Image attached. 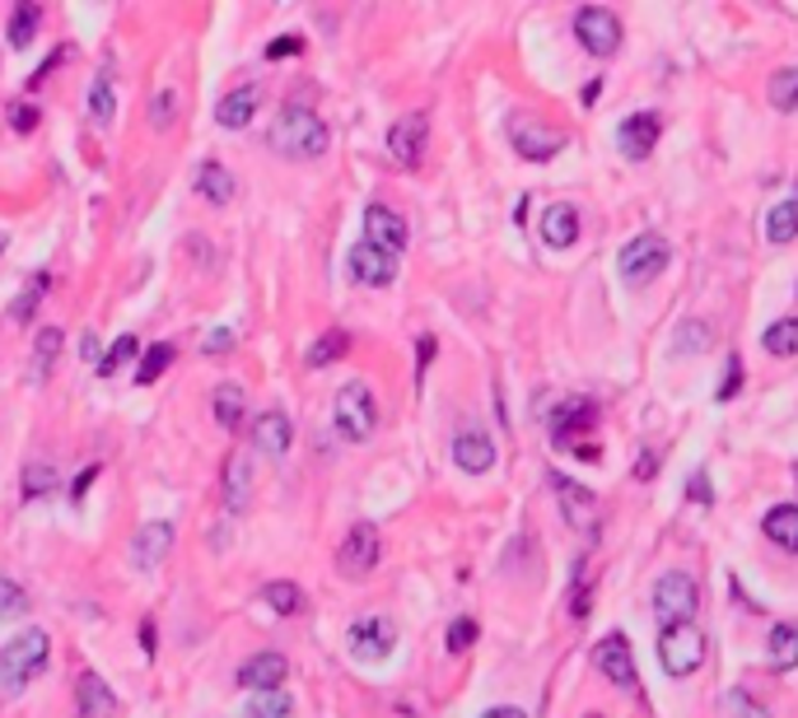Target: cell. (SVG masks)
Here are the masks:
<instances>
[{
	"label": "cell",
	"instance_id": "cell-1",
	"mask_svg": "<svg viewBox=\"0 0 798 718\" xmlns=\"http://www.w3.org/2000/svg\"><path fill=\"white\" fill-rule=\"evenodd\" d=\"M271 150L281 154V160H322L327 145H332V131H327V121L308 108H281L271 121Z\"/></svg>",
	"mask_w": 798,
	"mask_h": 718
},
{
	"label": "cell",
	"instance_id": "cell-2",
	"mask_svg": "<svg viewBox=\"0 0 798 718\" xmlns=\"http://www.w3.org/2000/svg\"><path fill=\"white\" fill-rule=\"evenodd\" d=\"M332 425L345 444H369L374 439V425H378V401L369 392V382L351 378L345 388L337 392L332 401Z\"/></svg>",
	"mask_w": 798,
	"mask_h": 718
},
{
	"label": "cell",
	"instance_id": "cell-3",
	"mask_svg": "<svg viewBox=\"0 0 798 718\" xmlns=\"http://www.w3.org/2000/svg\"><path fill=\"white\" fill-rule=\"evenodd\" d=\"M47 658H51L47 629H24V635H14L5 649H0V686L5 691L28 686V681L47 668Z\"/></svg>",
	"mask_w": 798,
	"mask_h": 718
},
{
	"label": "cell",
	"instance_id": "cell-4",
	"mask_svg": "<svg viewBox=\"0 0 798 718\" xmlns=\"http://www.w3.org/2000/svg\"><path fill=\"white\" fill-rule=\"evenodd\" d=\"M672 261V248H668V238L664 234H635L626 248H621V257H617V271H621V280L626 285H649L654 275H664V267Z\"/></svg>",
	"mask_w": 798,
	"mask_h": 718
},
{
	"label": "cell",
	"instance_id": "cell-5",
	"mask_svg": "<svg viewBox=\"0 0 798 718\" xmlns=\"http://www.w3.org/2000/svg\"><path fill=\"white\" fill-rule=\"evenodd\" d=\"M378 560H384V537H378L374 522H355V528L341 537V546H337V574H341V579H351V584H360V579H369V574L378 569Z\"/></svg>",
	"mask_w": 798,
	"mask_h": 718
},
{
	"label": "cell",
	"instance_id": "cell-6",
	"mask_svg": "<svg viewBox=\"0 0 798 718\" xmlns=\"http://www.w3.org/2000/svg\"><path fill=\"white\" fill-rule=\"evenodd\" d=\"M658 662H664L668 676H691L705 662V635L696 629V621L682 625H664L658 635Z\"/></svg>",
	"mask_w": 798,
	"mask_h": 718
},
{
	"label": "cell",
	"instance_id": "cell-7",
	"mask_svg": "<svg viewBox=\"0 0 798 718\" xmlns=\"http://www.w3.org/2000/svg\"><path fill=\"white\" fill-rule=\"evenodd\" d=\"M598 425V407L594 401H565V407L551 415V439H556V448L575 452V458L584 462H598V444H584L579 434H588Z\"/></svg>",
	"mask_w": 798,
	"mask_h": 718
},
{
	"label": "cell",
	"instance_id": "cell-8",
	"mask_svg": "<svg viewBox=\"0 0 798 718\" xmlns=\"http://www.w3.org/2000/svg\"><path fill=\"white\" fill-rule=\"evenodd\" d=\"M509 145L524 154V160L547 164L551 154L565 150V131L551 127V121H542V117H532V113H514L509 117Z\"/></svg>",
	"mask_w": 798,
	"mask_h": 718
},
{
	"label": "cell",
	"instance_id": "cell-9",
	"mask_svg": "<svg viewBox=\"0 0 798 718\" xmlns=\"http://www.w3.org/2000/svg\"><path fill=\"white\" fill-rule=\"evenodd\" d=\"M696 607H701V588H696V579H691V574L672 569V574H664V579L654 584V616L664 621V625L691 621V616H696Z\"/></svg>",
	"mask_w": 798,
	"mask_h": 718
},
{
	"label": "cell",
	"instance_id": "cell-10",
	"mask_svg": "<svg viewBox=\"0 0 798 718\" xmlns=\"http://www.w3.org/2000/svg\"><path fill=\"white\" fill-rule=\"evenodd\" d=\"M425 145H430V117L425 113H407L392 121L388 131V160L397 168H415L425 160Z\"/></svg>",
	"mask_w": 798,
	"mask_h": 718
},
{
	"label": "cell",
	"instance_id": "cell-11",
	"mask_svg": "<svg viewBox=\"0 0 798 718\" xmlns=\"http://www.w3.org/2000/svg\"><path fill=\"white\" fill-rule=\"evenodd\" d=\"M575 38H579L584 51H594V57H612V51L621 47V20L602 5H584L575 14Z\"/></svg>",
	"mask_w": 798,
	"mask_h": 718
},
{
	"label": "cell",
	"instance_id": "cell-12",
	"mask_svg": "<svg viewBox=\"0 0 798 718\" xmlns=\"http://www.w3.org/2000/svg\"><path fill=\"white\" fill-rule=\"evenodd\" d=\"M407 238H411V229H407V220L397 215L392 205H369L364 210V243L369 248H378V252H388V257H402L407 252Z\"/></svg>",
	"mask_w": 798,
	"mask_h": 718
},
{
	"label": "cell",
	"instance_id": "cell-13",
	"mask_svg": "<svg viewBox=\"0 0 798 718\" xmlns=\"http://www.w3.org/2000/svg\"><path fill=\"white\" fill-rule=\"evenodd\" d=\"M397 644V625L388 616H360L351 625V654L360 662H384Z\"/></svg>",
	"mask_w": 798,
	"mask_h": 718
},
{
	"label": "cell",
	"instance_id": "cell-14",
	"mask_svg": "<svg viewBox=\"0 0 798 718\" xmlns=\"http://www.w3.org/2000/svg\"><path fill=\"white\" fill-rule=\"evenodd\" d=\"M285 676H290V658L275 654V649H267V654H253V658L238 668V686H248L253 695H262V691H281Z\"/></svg>",
	"mask_w": 798,
	"mask_h": 718
},
{
	"label": "cell",
	"instance_id": "cell-15",
	"mask_svg": "<svg viewBox=\"0 0 798 718\" xmlns=\"http://www.w3.org/2000/svg\"><path fill=\"white\" fill-rule=\"evenodd\" d=\"M594 668H598L607 681H612V686L631 691V686H635V654H631V639H626V635L602 639L598 649H594Z\"/></svg>",
	"mask_w": 798,
	"mask_h": 718
},
{
	"label": "cell",
	"instance_id": "cell-16",
	"mask_svg": "<svg viewBox=\"0 0 798 718\" xmlns=\"http://www.w3.org/2000/svg\"><path fill=\"white\" fill-rule=\"evenodd\" d=\"M173 551V522L168 518H154V522H141L131 537V565L136 569H154L160 560H168Z\"/></svg>",
	"mask_w": 798,
	"mask_h": 718
},
{
	"label": "cell",
	"instance_id": "cell-17",
	"mask_svg": "<svg viewBox=\"0 0 798 718\" xmlns=\"http://www.w3.org/2000/svg\"><path fill=\"white\" fill-rule=\"evenodd\" d=\"M658 131H664L658 113H631L617 127V145H621V154H626V160H649L654 145H658Z\"/></svg>",
	"mask_w": 798,
	"mask_h": 718
},
{
	"label": "cell",
	"instance_id": "cell-18",
	"mask_svg": "<svg viewBox=\"0 0 798 718\" xmlns=\"http://www.w3.org/2000/svg\"><path fill=\"white\" fill-rule=\"evenodd\" d=\"M290 444H294V425H290L285 411H262V415L253 420V448L262 452V458L281 462L285 452H290Z\"/></svg>",
	"mask_w": 798,
	"mask_h": 718
},
{
	"label": "cell",
	"instance_id": "cell-19",
	"mask_svg": "<svg viewBox=\"0 0 798 718\" xmlns=\"http://www.w3.org/2000/svg\"><path fill=\"white\" fill-rule=\"evenodd\" d=\"M345 267H351V275L360 280V285H369V290H384V285H392V280H397V257L369 248V243H355L351 257H345Z\"/></svg>",
	"mask_w": 798,
	"mask_h": 718
},
{
	"label": "cell",
	"instance_id": "cell-20",
	"mask_svg": "<svg viewBox=\"0 0 798 718\" xmlns=\"http://www.w3.org/2000/svg\"><path fill=\"white\" fill-rule=\"evenodd\" d=\"M551 485H556V499H561V514H565L570 528H588V532H594V522H598V495H594V490L575 485L570 476H551Z\"/></svg>",
	"mask_w": 798,
	"mask_h": 718
},
{
	"label": "cell",
	"instance_id": "cell-21",
	"mask_svg": "<svg viewBox=\"0 0 798 718\" xmlns=\"http://www.w3.org/2000/svg\"><path fill=\"white\" fill-rule=\"evenodd\" d=\"M542 243H547V248H556V252H565V248H575V243H579V210L570 201H551L542 210Z\"/></svg>",
	"mask_w": 798,
	"mask_h": 718
},
{
	"label": "cell",
	"instance_id": "cell-22",
	"mask_svg": "<svg viewBox=\"0 0 798 718\" xmlns=\"http://www.w3.org/2000/svg\"><path fill=\"white\" fill-rule=\"evenodd\" d=\"M257 113H262V90H257V84H238L234 94H224V98H220L215 121H220L224 131H243Z\"/></svg>",
	"mask_w": 798,
	"mask_h": 718
},
{
	"label": "cell",
	"instance_id": "cell-23",
	"mask_svg": "<svg viewBox=\"0 0 798 718\" xmlns=\"http://www.w3.org/2000/svg\"><path fill=\"white\" fill-rule=\"evenodd\" d=\"M220 495H224V509L230 514H243L253 504V462H248V452H230Z\"/></svg>",
	"mask_w": 798,
	"mask_h": 718
},
{
	"label": "cell",
	"instance_id": "cell-24",
	"mask_svg": "<svg viewBox=\"0 0 798 718\" xmlns=\"http://www.w3.org/2000/svg\"><path fill=\"white\" fill-rule=\"evenodd\" d=\"M454 462L467 471V476H485V471L495 467V444H491V434L462 429L458 439H454Z\"/></svg>",
	"mask_w": 798,
	"mask_h": 718
},
{
	"label": "cell",
	"instance_id": "cell-25",
	"mask_svg": "<svg viewBox=\"0 0 798 718\" xmlns=\"http://www.w3.org/2000/svg\"><path fill=\"white\" fill-rule=\"evenodd\" d=\"M75 709H80V718H113L117 714V695H113V686L98 672H80V681H75Z\"/></svg>",
	"mask_w": 798,
	"mask_h": 718
},
{
	"label": "cell",
	"instance_id": "cell-26",
	"mask_svg": "<svg viewBox=\"0 0 798 718\" xmlns=\"http://www.w3.org/2000/svg\"><path fill=\"white\" fill-rule=\"evenodd\" d=\"M197 197L211 201V205H230L234 201V173L224 164H215V160H206L197 168Z\"/></svg>",
	"mask_w": 798,
	"mask_h": 718
},
{
	"label": "cell",
	"instance_id": "cell-27",
	"mask_svg": "<svg viewBox=\"0 0 798 718\" xmlns=\"http://www.w3.org/2000/svg\"><path fill=\"white\" fill-rule=\"evenodd\" d=\"M211 411H215V425L234 434L243 425V415H248V397H243L238 382H220L211 392Z\"/></svg>",
	"mask_w": 798,
	"mask_h": 718
},
{
	"label": "cell",
	"instance_id": "cell-28",
	"mask_svg": "<svg viewBox=\"0 0 798 718\" xmlns=\"http://www.w3.org/2000/svg\"><path fill=\"white\" fill-rule=\"evenodd\" d=\"M766 537L775 541V546L798 551V504H775V509L766 514Z\"/></svg>",
	"mask_w": 798,
	"mask_h": 718
},
{
	"label": "cell",
	"instance_id": "cell-29",
	"mask_svg": "<svg viewBox=\"0 0 798 718\" xmlns=\"http://www.w3.org/2000/svg\"><path fill=\"white\" fill-rule=\"evenodd\" d=\"M113 113H117V94H113V75L108 70H98L94 75V84H90V121L103 131V127H113Z\"/></svg>",
	"mask_w": 798,
	"mask_h": 718
},
{
	"label": "cell",
	"instance_id": "cell-30",
	"mask_svg": "<svg viewBox=\"0 0 798 718\" xmlns=\"http://www.w3.org/2000/svg\"><path fill=\"white\" fill-rule=\"evenodd\" d=\"M345 350H351V337H345V331H322V337L308 345L304 364H308V369H327V364H337Z\"/></svg>",
	"mask_w": 798,
	"mask_h": 718
},
{
	"label": "cell",
	"instance_id": "cell-31",
	"mask_svg": "<svg viewBox=\"0 0 798 718\" xmlns=\"http://www.w3.org/2000/svg\"><path fill=\"white\" fill-rule=\"evenodd\" d=\"M262 602L275 611V616H300V611H304V588H300V584L275 579V584H267V588H262Z\"/></svg>",
	"mask_w": 798,
	"mask_h": 718
},
{
	"label": "cell",
	"instance_id": "cell-32",
	"mask_svg": "<svg viewBox=\"0 0 798 718\" xmlns=\"http://www.w3.org/2000/svg\"><path fill=\"white\" fill-rule=\"evenodd\" d=\"M61 337H66L61 327H43L38 341H33V378H38V382L51 374V364H57V355H61Z\"/></svg>",
	"mask_w": 798,
	"mask_h": 718
},
{
	"label": "cell",
	"instance_id": "cell-33",
	"mask_svg": "<svg viewBox=\"0 0 798 718\" xmlns=\"http://www.w3.org/2000/svg\"><path fill=\"white\" fill-rule=\"evenodd\" d=\"M771 668L775 672H794L798 668V629L794 625H775L771 629Z\"/></svg>",
	"mask_w": 798,
	"mask_h": 718
},
{
	"label": "cell",
	"instance_id": "cell-34",
	"mask_svg": "<svg viewBox=\"0 0 798 718\" xmlns=\"http://www.w3.org/2000/svg\"><path fill=\"white\" fill-rule=\"evenodd\" d=\"M766 94H771V108H779V113H798V66L775 70Z\"/></svg>",
	"mask_w": 798,
	"mask_h": 718
},
{
	"label": "cell",
	"instance_id": "cell-35",
	"mask_svg": "<svg viewBox=\"0 0 798 718\" xmlns=\"http://www.w3.org/2000/svg\"><path fill=\"white\" fill-rule=\"evenodd\" d=\"M761 345H766V355H779V360L798 355V318H779L775 327H766Z\"/></svg>",
	"mask_w": 798,
	"mask_h": 718
},
{
	"label": "cell",
	"instance_id": "cell-36",
	"mask_svg": "<svg viewBox=\"0 0 798 718\" xmlns=\"http://www.w3.org/2000/svg\"><path fill=\"white\" fill-rule=\"evenodd\" d=\"M178 360V350H173L168 341H160V345H150L145 355H141V369H136V382H141V388H150L154 378H164L168 374V364Z\"/></svg>",
	"mask_w": 798,
	"mask_h": 718
},
{
	"label": "cell",
	"instance_id": "cell-37",
	"mask_svg": "<svg viewBox=\"0 0 798 718\" xmlns=\"http://www.w3.org/2000/svg\"><path fill=\"white\" fill-rule=\"evenodd\" d=\"M766 238L771 243H794L798 238V201H779L766 215Z\"/></svg>",
	"mask_w": 798,
	"mask_h": 718
},
{
	"label": "cell",
	"instance_id": "cell-38",
	"mask_svg": "<svg viewBox=\"0 0 798 718\" xmlns=\"http://www.w3.org/2000/svg\"><path fill=\"white\" fill-rule=\"evenodd\" d=\"M38 24H43V14H38V5H14V20H10V47H28L33 38H38Z\"/></svg>",
	"mask_w": 798,
	"mask_h": 718
},
{
	"label": "cell",
	"instance_id": "cell-39",
	"mask_svg": "<svg viewBox=\"0 0 798 718\" xmlns=\"http://www.w3.org/2000/svg\"><path fill=\"white\" fill-rule=\"evenodd\" d=\"M57 490V467L51 462H28L24 467V499H47Z\"/></svg>",
	"mask_w": 798,
	"mask_h": 718
},
{
	"label": "cell",
	"instance_id": "cell-40",
	"mask_svg": "<svg viewBox=\"0 0 798 718\" xmlns=\"http://www.w3.org/2000/svg\"><path fill=\"white\" fill-rule=\"evenodd\" d=\"M43 294H47V275H33L28 285L20 290V299L10 304V318H14V322H33V308L43 304Z\"/></svg>",
	"mask_w": 798,
	"mask_h": 718
},
{
	"label": "cell",
	"instance_id": "cell-41",
	"mask_svg": "<svg viewBox=\"0 0 798 718\" xmlns=\"http://www.w3.org/2000/svg\"><path fill=\"white\" fill-rule=\"evenodd\" d=\"M290 709H294V699L285 691H262V695H253L248 718H290Z\"/></svg>",
	"mask_w": 798,
	"mask_h": 718
},
{
	"label": "cell",
	"instance_id": "cell-42",
	"mask_svg": "<svg viewBox=\"0 0 798 718\" xmlns=\"http://www.w3.org/2000/svg\"><path fill=\"white\" fill-rule=\"evenodd\" d=\"M705 345H709V322H701V318L682 322L678 327V341H672V350H678V355H701Z\"/></svg>",
	"mask_w": 798,
	"mask_h": 718
},
{
	"label": "cell",
	"instance_id": "cell-43",
	"mask_svg": "<svg viewBox=\"0 0 798 718\" xmlns=\"http://www.w3.org/2000/svg\"><path fill=\"white\" fill-rule=\"evenodd\" d=\"M178 121V90H160L150 98V127L154 131H168Z\"/></svg>",
	"mask_w": 798,
	"mask_h": 718
},
{
	"label": "cell",
	"instance_id": "cell-44",
	"mask_svg": "<svg viewBox=\"0 0 798 718\" xmlns=\"http://www.w3.org/2000/svg\"><path fill=\"white\" fill-rule=\"evenodd\" d=\"M28 611V592L14 584V579H0V621H14Z\"/></svg>",
	"mask_w": 798,
	"mask_h": 718
},
{
	"label": "cell",
	"instance_id": "cell-45",
	"mask_svg": "<svg viewBox=\"0 0 798 718\" xmlns=\"http://www.w3.org/2000/svg\"><path fill=\"white\" fill-rule=\"evenodd\" d=\"M444 644H448V654H467V649L477 644V621H472V616H458L454 625H448Z\"/></svg>",
	"mask_w": 798,
	"mask_h": 718
},
{
	"label": "cell",
	"instance_id": "cell-46",
	"mask_svg": "<svg viewBox=\"0 0 798 718\" xmlns=\"http://www.w3.org/2000/svg\"><path fill=\"white\" fill-rule=\"evenodd\" d=\"M131 355H136V337H117V345H113L108 355L98 360V374H103V378H113V374H117V369H121V364H127Z\"/></svg>",
	"mask_w": 798,
	"mask_h": 718
},
{
	"label": "cell",
	"instance_id": "cell-47",
	"mask_svg": "<svg viewBox=\"0 0 798 718\" xmlns=\"http://www.w3.org/2000/svg\"><path fill=\"white\" fill-rule=\"evenodd\" d=\"M724 709H728V718H771V714L761 709V705H756V699H752L748 691H728Z\"/></svg>",
	"mask_w": 798,
	"mask_h": 718
},
{
	"label": "cell",
	"instance_id": "cell-48",
	"mask_svg": "<svg viewBox=\"0 0 798 718\" xmlns=\"http://www.w3.org/2000/svg\"><path fill=\"white\" fill-rule=\"evenodd\" d=\"M738 388H742V360L738 355H728L724 360V382H719V401H728V397H738Z\"/></svg>",
	"mask_w": 798,
	"mask_h": 718
},
{
	"label": "cell",
	"instance_id": "cell-49",
	"mask_svg": "<svg viewBox=\"0 0 798 718\" xmlns=\"http://www.w3.org/2000/svg\"><path fill=\"white\" fill-rule=\"evenodd\" d=\"M300 51H304L300 33H281L275 43H267V61H285V57H300Z\"/></svg>",
	"mask_w": 798,
	"mask_h": 718
},
{
	"label": "cell",
	"instance_id": "cell-50",
	"mask_svg": "<svg viewBox=\"0 0 798 718\" xmlns=\"http://www.w3.org/2000/svg\"><path fill=\"white\" fill-rule=\"evenodd\" d=\"M38 117H43V113H38V108H33V103H14V108H10V127L28 136L33 127H38Z\"/></svg>",
	"mask_w": 798,
	"mask_h": 718
},
{
	"label": "cell",
	"instance_id": "cell-51",
	"mask_svg": "<svg viewBox=\"0 0 798 718\" xmlns=\"http://www.w3.org/2000/svg\"><path fill=\"white\" fill-rule=\"evenodd\" d=\"M201 350H206V355H230V350H234V331L230 327H215L211 337L201 341Z\"/></svg>",
	"mask_w": 798,
	"mask_h": 718
},
{
	"label": "cell",
	"instance_id": "cell-52",
	"mask_svg": "<svg viewBox=\"0 0 798 718\" xmlns=\"http://www.w3.org/2000/svg\"><path fill=\"white\" fill-rule=\"evenodd\" d=\"M98 481V467H84L80 476H75V485H71V504H80L84 495H90V485Z\"/></svg>",
	"mask_w": 798,
	"mask_h": 718
},
{
	"label": "cell",
	"instance_id": "cell-53",
	"mask_svg": "<svg viewBox=\"0 0 798 718\" xmlns=\"http://www.w3.org/2000/svg\"><path fill=\"white\" fill-rule=\"evenodd\" d=\"M141 649L154 658V649H160V639H154V621H141Z\"/></svg>",
	"mask_w": 798,
	"mask_h": 718
},
{
	"label": "cell",
	"instance_id": "cell-54",
	"mask_svg": "<svg viewBox=\"0 0 798 718\" xmlns=\"http://www.w3.org/2000/svg\"><path fill=\"white\" fill-rule=\"evenodd\" d=\"M481 718H528L524 709H514V705H495V709H485Z\"/></svg>",
	"mask_w": 798,
	"mask_h": 718
},
{
	"label": "cell",
	"instance_id": "cell-55",
	"mask_svg": "<svg viewBox=\"0 0 798 718\" xmlns=\"http://www.w3.org/2000/svg\"><path fill=\"white\" fill-rule=\"evenodd\" d=\"M430 360H435V337H421V374L430 369Z\"/></svg>",
	"mask_w": 798,
	"mask_h": 718
},
{
	"label": "cell",
	"instance_id": "cell-56",
	"mask_svg": "<svg viewBox=\"0 0 798 718\" xmlns=\"http://www.w3.org/2000/svg\"><path fill=\"white\" fill-rule=\"evenodd\" d=\"M691 490H696L701 504H709V476H696V481H691Z\"/></svg>",
	"mask_w": 798,
	"mask_h": 718
},
{
	"label": "cell",
	"instance_id": "cell-57",
	"mask_svg": "<svg viewBox=\"0 0 798 718\" xmlns=\"http://www.w3.org/2000/svg\"><path fill=\"white\" fill-rule=\"evenodd\" d=\"M0 248H5V238H0Z\"/></svg>",
	"mask_w": 798,
	"mask_h": 718
}]
</instances>
